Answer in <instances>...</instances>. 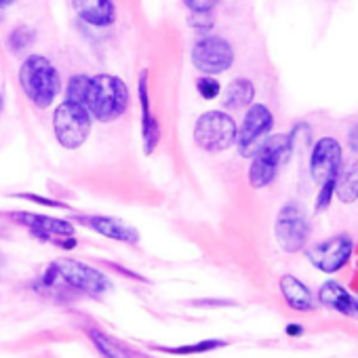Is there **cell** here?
Listing matches in <instances>:
<instances>
[{
    "label": "cell",
    "mask_w": 358,
    "mask_h": 358,
    "mask_svg": "<svg viewBox=\"0 0 358 358\" xmlns=\"http://www.w3.org/2000/svg\"><path fill=\"white\" fill-rule=\"evenodd\" d=\"M20 85L26 97L36 108L45 110L62 91V76L45 55H30L20 68Z\"/></svg>",
    "instance_id": "1"
},
{
    "label": "cell",
    "mask_w": 358,
    "mask_h": 358,
    "mask_svg": "<svg viewBox=\"0 0 358 358\" xmlns=\"http://www.w3.org/2000/svg\"><path fill=\"white\" fill-rule=\"evenodd\" d=\"M129 101V87L122 78L114 74H97L91 78L87 110L91 112L93 118L101 122H112L127 112Z\"/></svg>",
    "instance_id": "2"
},
{
    "label": "cell",
    "mask_w": 358,
    "mask_h": 358,
    "mask_svg": "<svg viewBox=\"0 0 358 358\" xmlns=\"http://www.w3.org/2000/svg\"><path fill=\"white\" fill-rule=\"evenodd\" d=\"M295 150V137L293 133H282V135H270L257 152L251 156V166H249V184L255 190L268 188L280 166L291 158Z\"/></svg>",
    "instance_id": "3"
},
{
    "label": "cell",
    "mask_w": 358,
    "mask_h": 358,
    "mask_svg": "<svg viewBox=\"0 0 358 358\" xmlns=\"http://www.w3.org/2000/svg\"><path fill=\"white\" fill-rule=\"evenodd\" d=\"M236 131L238 127L228 112L209 110L201 114L194 124V143L209 154L226 152L230 145H234Z\"/></svg>",
    "instance_id": "4"
},
{
    "label": "cell",
    "mask_w": 358,
    "mask_h": 358,
    "mask_svg": "<svg viewBox=\"0 0 358 358\" xmlns=\"http://www.w3.org/2000/svg\"><path fill=\"white\" fill-rule=\"evenodd\" d=\"M93 116L85 106L62 101L53 112V133L66 150H78L91 133Z\"/></svg>",
    "instance_id": "5"
},
{
    "label": "cell",
    "mask_w": 358,
    "mask_h": 358,
    "mask_svg": "<svg viewBox=\"0 0 358 358\" xmlns=\"http://www.w3.org/2000/svg\"><path fill=\"white\" fill-rule=\"evenodd\" d=\"M272 129H274L272 110L264 103H251L243 118V124L236 131L234 143L238 148V154L243 158H251L257 152V148L270 137Z\"/></svg>",
    "instance_id": "6"
},
{
    "label": "cell",
    "mask_w": 358,
    "mask_h": 358,
    "mask_svg": "<svg viewBox=\"0 0 358 358\" xmlns=\"http://www.w3.org/2000/svg\"><path fill=\"white\" fill-rule=\"evenodd\" d=\"M274 234H276L280 249L287 253H297L306 249V243L310 238V222L301 205L291 201L278 211Z\"/></svg>",
    "instance_id": "7"
},
{
    "label": "cell",
    "mask_w": 358,
    "mask_h": 358,
    "mask_svg": "<svg viewBox=\"0 0 358 358\" xmlns=\"http://www.w3.org/2000/svg\"><path fill=\"white\" fill-rule=\"evenodd\" d=\"M192 64L207 76L224 74L234 64V49L222 36H205L192 49Z\"/></svg>",
    "instance_id": "8"
},
{
    "label": "cell",
    "mask_w": 358,
    "mask_h": 358,
    "mask_svg": "<svg viewBox=\"0 0 358 358\" xmlns=\"http://www.w3.org/2000/svg\"><path fill=\"white\" fill-rule=\"evenodd\" d=\"M352 253H354L352 238L348 234H335V236L310 247L306 251V257L316 270H320L324 274H335L348 266V262L352 259Z\"/></svg>",
    "instance_id": "9"
},
{
    "label": "cell",
    "mask_w": 358,
    "mask_h": 358,
    "mask_svg": "<svg viewBox=\"0 0 358 358\" xmlns=\"http://www.w3.org/2000/svg\"><path fill=\"white\" fill-rule=\"evenodd\" d=\"M55 268H57V274L72 289H78L87 295L97 297L110 291V278L93 266H87L76 259H57Z\"/></svg>",
    "instance_id": "10"
},
{
    "label": "cell",
    "mask_w": 358,
    "mask_h": 358,
    "mask_svg": "<svg viewBox=\"0 0 358 358\" xmlns=\"http://www.w3.org/2000/svg\"><path fill=\"white\" fill-rule=\"evenodd\" d=\"M343 162V148L335 137H320L310 154V177L316 186L335 179L339 166Z\"/></svg>",
    "instance_id": "11"
},
{
    "label": "cell",
    "mask_w": 358,
    "mask_h": 358,
    "mask_svg": "<svg viewBox=\"0 0 358 358\" xmlns=\"http://www.w3.org/2000/svg\"><path fill=\"white\" fill-rule=\"evenodd\" d=\"M9 215H11L13 222L26 226L41 241L53 243L55 238H62V236H74V226L70 222H66V220L36 215V213H26V211H15V213H9Z\"/></svg>",
    "instance_id": "12"
},
{
    "label": "cell",
    "mask_w": 358,
    "mask_h": 358,
    "mask_svg": "<svg viewBox=\"0 0 358 358\" xmlns=\"http://www.w3.org/2000/svg\"><path fill=\"white\" fill-rule=\"evenodd\" d=\"M76 222L85 224L89 230L118 241V243H127V245H135L139 241V234L135 228L127 226L124 222L116 220V217H108V215H76Z\"/></svg>",
    "instance_id": "13"
},
{
    "label": "cell",
    "mask_w": 358,
    "mask_h": 358,
    "mask_svg": "<svg viewBox=\"0 0 358 358\" xmlns=\"http://www.w3.org/2000/svg\"><path fill=\"white\" fill-rule=\"evenodd\" d=\"M137 97L141 106V139H143V152L152 154L154 148L160 141V127L156 116L150 110V91H148V70L139 72V83H137Z\"/></svg>",
    "instance_id": "14"
},
{
    "label": "cell",
    "mask_w": 358,
    "mask_h": 358,
    "mask_svg": "<svg viewBox=\"0 0 358 358\" xmlns=\"http://www.w3.org/2000/svg\"><path fill=\"white\" fill-rule=\"evenodd\" d=\"M76 15L93 28H110L116 22L114 0H72Z\"/></svg>",
    "instance_id": "15"
},
{
    "label": "cell",
    "mask_w": 358,
    "mask_h": 358,
    "mask_svg": "<svg viewBox=\"0 0 358 358\" xmlns=\"http://www.w3.org/2000/svg\"><path fill=\"white\" fill-rule=\"evenodd\" d=\"M278 287H280V293H282V297H285V301H287V306L291 310H295V312H312L316 308L312 291L297 276H293V274L280 276Z\"/></svg>",
    "instance_id": "16"
},
{
    "label": "cell",
    "mask_w": 358,
    "mask_h": 358,
    "mask_svg": "<svg viewBox=\"0 0 358 358\" xmlns=\"http://www.w3.org/2000/svg\"><path fill=\"white\" fill-rule=\"evenodd\" d=\"M318 301L324 308H331V310H335V312H339L343 316H354L356 314V299L337 280H327V282L320 285Z\"/></svg>",
    "instance_id": "17"
},
{
    "label": "cell",
    "mask_w": 358,
    "mask_h": 358,
    "mask_svg": "<svg viewBox=\"0 0 358 358\" xmlns=\"http://www.w3.org/2000/svg\"><path fill=\"white\" fill-rule=\"evenodd\" d=\"M335 196L343 205L358 201V160L341 162L335 175Z\"/></svg>",
    "instance_id": "18"
},
{
    "label": "cell",
    "mask_w": 358,
    "mask_h": 358,
    "mask_svg": "<svg viewBox=\"0 0 358 358\" xmlns=\"http://www.w3.org/2000/svg\"><path fill=\"white\" fill-rule=\"evenodd\" d=\"M255 101V85L249 78L232 80L222 95V103L226 110H243Z\"/></svg>",
    "instance_id": "19"
},
{
    "label": "cell",
    "mask_w": 358,
    "mask_h": 358,
    "mask_svg": "<svg viewBox=\"0 0 358 358\" xmlns=\"http://www.w3.org/2000/svg\"><path fill=\"white\" fill-rule=\"evenodd\" d=\"M89 87H91V76L87 74H74L68 83L66 89V99L78 106L87 108V95H89Z\"/></svg>",
    "instance_id": "20"
},
{
    "label": "cell",
    "mask_w": 358,
    "mask_h": 358,
    "mask_svg": "<svg viewBox=\"0 0 358 358\" xmlns=\"http://www.w3.org/2000/svg\"><path fill=\"white\" fill-rule=\"evenodd\" d=\"M89 337H91V341L95 343V348H97L106 358H127V354L120 350V345L114 343L108 335L99 333L97 329H91V331H89Z\"/></svg>",
    "instance_id": "21"
},
{
    "label": "cell",
    "mask_w": 358,
    "mask_h": 358,
    "mask_svg": "<svg viewBox=\"0 0 358 358\" xmlns=\"http://www.w3.org/2000/svg\"><path fill=\"white\" fill-rule=\"evenodd\" d=\"M224 345H226L224 339H205V341H196V343H190V345L158 348V350L169 352V354H203V352H211V350H217V348H224Z\"/></svg>",
    "instance_id": "22"
},
{
    "label": "cell",
    "mask_w": 358,
    "mask_h": 358,
    "mask_svg": "<svg viewBox=\"0 0 358 358\" xmlns=\"http://www.w3.org/2000/svg\"><path fill=\"white\" fill-rule=\"evenodd\" d=\"M34 30L32 28H28V26H20V28H15L11 34H9V41H7V45H9V49L13 51V53H22V51H26L32 43H34Z\"/></svg>",
    "instance_id": "23"
},
{
    "label": "cell",
    "mask_w": 358,
    "mask_h": 358,
    "mask_svg": "<svg viewBox=\"0 0 358 358\" xmlns=\"http://www.w3.org/2000/svg\"><path fill=\"white\" fill-rule=\"evenodd\" d=\"M196 91L201 93V97H205L207 101H211V99H217L222 95V85L213 76H207L205 74L203 78L196 80Z\"/></svg>",
    "instance_id": "24"
},
{
    "label": "cell",
    "mask_w": 358,
    "mask_h": 358,
    "mask_svg": "<svg viewBox=\"0 0 358 358\" xmlns=\"http://www.w3.org/2000/svg\"><path fill=\"white\" fill-rule=\"evenodd\" d=\"M335 196V179L331 182H324L322 186H318V194H316V211H327L331 207V201Z\"/></svg>",
    "instance_id": "25"
},
{
    "label": "cell",
    "mask_w": 358,
    "mask_h": 358,
    "mask_svg": "<svg viewBox=\"0 0 358 358\" xmlns=\"http://www.w3.org/2000/svg\"><path fill=\"white\" fill-rule=\"evenodd\" d=\"M184 5L190 13H211L220 0H184Z\"/></svg>",
    "instance_id": "26"
},
{
    "label": "cell",
    "mask_w": 358,
    "mask_h": 358,
    "mask_svg": "<svg viewBox=\"0 0 358 358\" xmlns=\"http://www.w3.org/2000/svg\"><path fill=\"white\" fill-rule=\"evenodd\" d=\"M188 24H190L194 30L207 32V30L213 28V17H211V13H190Z\"/></svg>",
    "instance_id": "27"
},
{
    "label": "cell",
    "mask_w": 358,
    "mask_h": 358,
    "mask_svg": "<svg viewBox=\"0 0 358 358\" xmlns=\"http://www.w3.org/2000/svg\"><path fill=\"white\" fill-rule=\"evenodd\" d=\"M22 199H28L32 203H41V205H47V207H59V209H68L64 203H57V201H49V199H43V196H36V194H17Z\"/></svg>",
    "instance_id": "28"
},
{
    "label": "cell",
    "mask_w": 358,
    "mask_h": 358,
    "mask_svg": "<svg viewBox=\"0 0 358 358\" xmlns=\"http://www.w3.org/2000/svg\"><path fill=\"white\" fill-rule=\"evenodd\" d=\"M348 145H350V150L352 152H358V124L352 129V133L348 135Z\"/></svg>",
    "instance_id": "29"
},
{
    "label": "cell",
    "mask_w": 358,
    "mask_h": 358,
    "mask_svg": "<svg viewBox=\"0 0 358 358\" xmlns=\"http://www.w3.org/2000/svg\"><path fill=\"white\" fill-rule=\"evenodd\" d=\"M301 333H303L301 324H289L287 327V335H291V337H299Z\"/></svg>",
    "instance_id": "30"
},
{
    "label": "cell",
    "mask_w": 358,
    "mask_h": 358,
    "mask_svg": "<svg viewBox=\"0 0 358 358\" xmlns=\"http://www.w3.org/2000/svg\"><path fill=\"white\" fill-rule=\"evenodd\" d=\"M196 306H228V301H196Z\"/></svg>",
    "instance_id": "31"
},
{
    "label": "cell",
    "mask_w": 358,
    "mask_h": 358,
    "mask_svg": "<svg viewBox=\"0 0 358 358\" xmlns=\"http://www.w3.org/2000/svg\"><path fill=\"white\" fill-rule=\"evenodd\" d=\"M13 3H17V0H0V11L7 9V7H11Z\"/></svg>",
    "instance_id": "32"
},
{
    "label": "cell",
    "mask_w": 358,
    "mask_h": 358,
    "mask_svg": "<svg viewBox=\"0 0 358 358\" xmlns=\"http://www.w3.org/2000/svg\"><path fill=\"white\" fill-rule=\"evenodd\" d=\"M3 108H5V99H3V95H0V112H3Z\"/></svg>",
    "instance_id": "33"
},
{
    "label": "cell",
    "mask_w": 358,
    "mask_h": 358,
    "mask_svg": "<svg viewBox=\"0 0 358 358\" xmlns=\"http://www.w3.org/2000/svg\"><path fill=\"white\" fill-rule=\"evenodd\" d=\"M356 314H358V299H356Z\"/></svg>",
    "instance_id": "34"
}]
</instances>
